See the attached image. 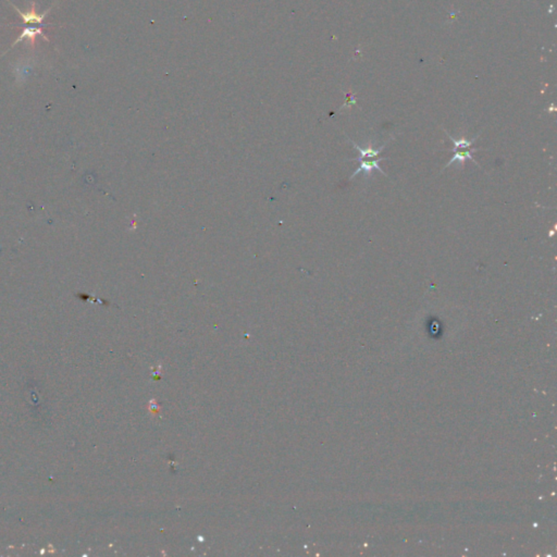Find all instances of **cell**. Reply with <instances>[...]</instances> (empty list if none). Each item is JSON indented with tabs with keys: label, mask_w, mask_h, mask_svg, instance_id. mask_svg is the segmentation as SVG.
<instances>
[{
	"label": "cell",
	"mask_w": 557,
	"mask_h": 557,
	"mask_svg": "<svg viewBox=\"0 0 557 557\" xmlns=\"http://www.w3.org/2000/svg\"><path fill=\"white\" fill-rule=\"evenodd\" d=\"M58 1H59V0H57V1H56L55 3H53L48 10H46L44 13L38 14V13H36V11H35V2H34V1H32V3H31V10H29L28 12H22L21 10L17 9L12 2H10L9 0H8V2H9L11 5H12V7L14 8V10L16 11V12L21 15L22 20H23V23H24V24H41V23H43V21H44V19L46 17V15L49 13V11H50L53 7H55V5L58 3Z\"/></svg>",
	"instance_id": "1"
},
{
	"label": "cell",
	"mask_w": 557,
	"mask_h": 557,
	"mask_svg": "<svg viewBox=\"0 0 557 557\" xmlns=\"http://www.w3.org/2000/svg\"><path fill=\"white\" fill-rule=\"evenodd\" d=\"M38 35H39V36L43 37L46 41H49V39L47 38V36L45 35V32L43 31V28H41V26H39V27L24 26V28H23L22 34L20 35L19 37H17V38L15 39L14 43H13L12 45H11V47L9 48V50H10V49H12L13 47H14L17 43H21V41H23L24 39H28V40H29V43H31V46L34 47V46H35V40H36V37L38 36Z\"/></svg>",
	"instance_id": "2"
},
{
	"label": "cell",
	"mask_w": 557,
	"mask_h": 557,
	"mask_svg": "<svg viewBox=\"0 0 557 557\" xmlns=\"http://www.w3.org/2000/svg\"><path fill=\"white\" fill-rule=\"evenodd\" d=\"M385 159H388V157H381V158H379V159L370 160V161H367V160H366V161H361V163H360V165H359V168H358L356 171H355V172L353 173V175L351 176V180L354 179V177L356 176L357 174H359L360 172H364L366 176H369V175L371 174L372 171L375 170V169L378 170V171H380V172L383 173L384 175H387V173H385L384 171L380 168V165H379V163H380L381 161H383V160H385Z\"/></svg>",
	"instance_id": "3"
},
{
	"label": "cell",
	"mask_w": 557,
	"mask_h": 557,
	"mask_svg": "<svg viewBox=\"0 0 557 557\" xmlns=\"http://www.w3.org/2000/svg\"><path fill=\"white\" fill-rule=\"evenodd\" d=\"M390 140H392V139H390L387 141V143L383 144V146L379 147L378 149H375V148H372L371 146H369L368 148H366V149H364V148L359 147L356 143H355V141H352V144H353L354 148H356V149L359 151V157L355 158V159H352V160H353V161H356V160H358V161H361V160L365 159V158H375V157L379 156V155H380V153H381V151L384 149V147L387 146V144L389 143Z\"/></svg>",
	"instance_id": "4"
},
{
	"label": "cell",
	"mask_w": 557,
	"mask_h": 557,
	"mask_svg": "<svg viewBox=\"0 0 557 557\" xmlns=\"http://www.w3.org/2000/svg\"><path fill=\"white\" fill-rule=\"evenodd\" d=\"M477 150H481V148L475 147V148H471L470 150H466V151H455V155L451 158V160H449L448 163L445 165V167H444V169H446V168L448 167V165H451V164H452L453 162H455V161H459L461 164H464V162H465V160H466V159H470L471 161H473L476 164L479 165V163L476 161L475 158L472 157V153L475 152V151H477ZM444 169H443V170H444Z\"/></svg>",
	"instance_id": "5"
},
{
	"label": "cell",
	"mask_w": 557,
	"mask_h": 557,
	"mask_svg": "<svg viewBox=\"0 0 557 557\" xmlns=\"http://www.w3.org/2000/svg\"><path fill=\"white\" fill-rule=\"evenodd\" d=\"M446 133H447V132H446ZM447 135H448V138L451 139V140L453 141V144H454V147L451 149L453 152L457 151V149H459V148H461V149H463V148H470V147L473 145V143H475V140L478 139V136H479V135H477L476 138H473V139H453V136H452V135H449L448 133H447Z\"/></svg>",
	"instance_id": "6"
},
{
	"label": "cell",
	"mask_w": 557,
	"mask_h": 557,
	"mask_svg": "<svg viewBox=\"0 0 557 557\" xmlns=\"http://www.w3.org/2000/svg\"><path fill=\"white\" fill-rule=\"evenodd\" d=\"M554 233H555V230H552V231H551V232H550V234H549V236H550V238H552V236L554 235Z\"/></svg>",
	"instance_id": "7"
}]
</instances>
